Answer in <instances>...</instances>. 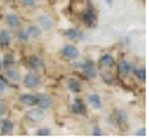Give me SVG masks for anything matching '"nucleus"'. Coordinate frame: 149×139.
<instances>
[{
  "mask_svg": "<svg viewBox=\"0 0 149 139\" xmlns=\"http://www.w3.org/2000/svg\"><path fill=\"white\" fill-rule=\"evenodd\" d=\"M40 76H38L37 73H29L26 77H24V85H26L27 89H37L40 87Z\"/></svg>",
  "mask_w": 149,
  "mask_h": 139,
  "instance_id": "5",
  "label": "nucleus"
},
{
  "mask_svg": "<svg viewBox=\"0 0 149 139\" xmlns=\"http://www.w3.org/2000/svg\"><path fill=\"white\" fill-rule=\"evenodd\" d=\"M106 2H108V3H109V5H111V3H113V0H106Z\"/></svg>",
  "mask_w": 149,
  "mask_h": 139,
  "instance_id": "31",
  "label": "nucleus"
},
{
  "mask_svg": "<svg viewBox=\"0 0 149 139\" xmlns=\"http://www.w3.org/2000/svg\"><path fill=\"white\" fill-rule=\"evenodd\" d=\"M27 120L32 123H38V122H41V120L45 119V111L43 109H40V108H33L32 106V109L29 112H27Z\"/></svg>",
  "mask_w": 149,
  "mask_h": 139,
  "instance_id": "3",
  "label": "nucleus"
},
{
  "mask_svg": "<svg viewBox=\"0 0 149 139\" xmlns=\"http://www.w3.org/2000/svg\"><path fill=\"white\" fill-rule=\"evenodd\" d=\"M6 79H8L10 82H21V73L17 70L8 68L6 70Z\"/></svg>",
  "mask_w": 149,
  "mask_h": 139,
  "instance_id": "14",
  "label": "nucleus"
},
{
  "mask_svg": "<svg viewBox=\"0 0 149 139\" xmlns=\"http://www.w3.org/2000/svg\"><path fill=\"white\" fill-rule=\"evenodd\" d=\"M114 65V57L111 54H103L100 57V66L102 68H111Z\"/></svg>",
  "mask_w": 149,
  "mask_h": 139,
  "instance_id": "13",
  "label": "nucleus"
},
{
  "mask_svg": "<svg viewBox=\"0 0 149 139\" xmlns=\"http://www.w3.org/2000/svg\"><path fill=\"white\" fill-rule=\"evenodd\" d=\"M3 70V62H2V59H0V71Z\"/></svg>",
  "mask_w": 149,
  "mask_h": 139,
  "instance_id": "30",
  "label": "nucleus"
},
{
  "mask_svg": "<svg viewBox=\"0 0 149 139\" xmlns=\"http://www.w3.org/2000/svg\"><path fill=\"white\" fill-rule=\"evenodd\" d=\"M92 134H95V136H100V134H103L102 133V130L98 127H94V130H92Z\"/></svg>",
  "mask_w": 149,
  "mask_h": 139,
  "instance_id": "28",
  "label": "nucleus"
},
{
  "mask_svg": "<svg viewBox=\"0 0 149 139\" xmlns=\"http://www.w3.org/2000/svg\"><path fill=\"white\" fill-rule=\"evenodd\" d=\"M10 41H11L10 32L5 30V28H2V30H0V46H8Z\"/></svg>",
  "mask_w": 149,
  "mask_h": 139,
  "instance_id": "16",
  "label": "nucleus"
},
{
  "mask_svg": "<svg viewBox=\"0 0 149 139\" xmlns=\"http://www.w3.org/2000/svg\"><path fill=\"white\" fill-rule=\"evenodd\" d=\"M29 65H30L32 70L41 71V70H43V66H45V63H43V60H41V57H38V55H30V57H29Z\"/></svg>",
  "mask_w": 149,
  "mask_h": 139,
  "instance_id": "8",
  "label": "nucleus"
},
{
  "mask_svg": "<svg viewBox=\"0 0 149 139\" xmlns=\"http://www.w3.org/2000/svg\"><path fill=\"white\" fill-rule=\"evenodd\" d=\"M38 22H40V26L43 30H51L52 26H54V22H52V19L49 16H46V14H41V16H38Z\"/></svg>",
  "mask_w": 149,
  "mask_h": 139,
  "instance_id": "12",
  "label": "nucleus"
},
{
  "mask_svg": "<svg viewBox=\"0 0 149 139\" xmlns=\"http://www.w3.org/2000/svg\"><path fill=\"white\" fill-rule=\"evenodd\" d=\"M132 70H133V66L129 60H122V62L119 63V74L120 76H124V77L129 76V74L132 73Z\"/></svg>",
  "mask_w": 149,
  "mask_h": 139,
  "instance_id": "10",
  "label": "nucleus"
},
{
  "mask_svg": "<svg viewBox=\"0 0 149 139\" xmlns=\"http://www.w3.org/2000/svg\"><path fill=\"white\" fill-rule=\"evenodd\" d=\"M37 134L38 136H49V134H51V130H49V128H40V130L37 131Z\"/></svg>",
  "mask_w": 149,
  "mask_h": 139,
  "instance_id": "23",
  "label": "nucleus"
},
{
  "mask_svg": "<svg viewBox=\"0 0 149 139\" xmlns=\"http://www.w3.org/2000/svg\"><path fill=\"white\" fill-rule=\"evenodd\" d=\"M35 106L40 108V109H43V111H48V109L52 108V98L49 97V95H46V93H38Z\"/></svg>",
  "mask_w": 149,
  "mask_h": 139,
  "instance_id": "1",
  "label": "nucleus"
},
{
  "mask_svg": "<svg viewBox=\"0 0 149 139\" xmlns=\"http://www.w3.org/2000/svg\"><path fill=\"white\" fill-rule=\"evenodd\" d=\"M132 73L135 74V77H136L140 82H144V79H146V70L144 68H133Z\"/></svg>",
  "mask_w": 149,
  "mask_h": 139,
  "instance_id": "20",
  "label": "nucleus"
},
{
  "mask_svg": "<svg viewBox=\"0 0 149 139\" xmlns=\"http://www.w3.org/2000/svg\"><path fill=\"white\" fill-rule=\"evenodd\" d=\"M21 2H22L24 6H29V8H30V6L37 5V0H21Z\"/></svg>",
  "mask_w": 149,
  "mask_h": 139,
  "instance_id": "24",
  "label": "nucleus"
},
{
  "mask_svg": "<svg viewBox=\"0 0 149 139\" xmlns=\"http://www.w3.org/2000/svg\"><path fill=\"white\" fill-rule=\"evenodd\" d=\"M136 134L138 136H144V134H146V130H144V128H140V130L136 131Z\"/></svg>",
  "mask_w": 149,
  "mask_h": 139,
  "instance_id": "29",
  "label": "nucleus"
},
{
  "mask_svg": "<svg viewBox=\"0 0 149 139\" xmlns=\"http://www.w3.org/2000/svg\"><path fill=\"white\" fill-rule=\"evenodd\" d=\"M19 101H21V104L27 106V108H32V106H35V103H37V95H33V93H22L19 97Z\"/></svg>",
  "mask_w": 149,
  "mask_h": 139,
  "instance_id": "6",
  "label": "nucleus"
},
{
  "mask_svg": "<svg viewBox=\"0 0 149 139\" xmlns=\"http://www.w3.org/2000/svg\"><path fill=\"white\" fill-rule=\"evenodd\" d=\"M13 131H15V123H13V120L5 119L2 122V134H11Z\"/></svg>",
  "mask_w": 149,
  "mask_h": 139,
  "instance_id": "15",
  "label": "nucleus"
},
{
  "mask_svg": "<svg viewBox=\"0 0 149 139\" xmlns=\"http://www.w3.org/2000/svg\"><path fill=\"white\" fill-rule=\"evenodd\" d=\"M83 21H84V24H86L87 27H94L95 24H97V14H95V10L92 8L91 5L87 6V10L84 11Z\"/></svg>",
  "mask_w": 149,
  "mask_h": 139,
  "instance_id": "4",
  "label": "nucleus"
},
{
  "mask_svg": "<svg viewBox=\"0 0 149 139\" xmlns=\"http://www.w3.org/2000/svg\"><path fill=\"white\" fill-rule=\"evenodd\" d=\"M26 32H27V37L29 38H40V35H41V28L37 26H29Z\"/></svg>",
  "mask_w": 149,
  "mask_h": 139,
  "instance_id": "18",
  "label": "nucleus"
},
{
  "mask_svg": "<svg viewBox=\"0 0 149 139\" xmlns=\"http://www.w3.org/2000/svg\"><path fill=\"white\" fill-rule=\"evenodd\" d=\"M103 81L106 84L113 82V76H111V74H108V71H105V73H103Z\"/></svg>",
  "mask_w": 149,
  "mask_h": 139,
  "instance_id": "25",
  "label": "nucleus"
},
{
  "mask_svg": "<svg viewBox=\"0 0 149 139\" xmlns=\"http://www.w3.org/2000/svg\"><path fill=\"white\" fill-rule=\"evenodd\" d=\"M68 89L72 92H74V93H79L81 90H83V85H81V82L78 79H68Z\"/></svg>",
  "mask_w": 149,
  "mask_h": 139,
  "instance_id": "17",
  "label": "nucleus"
},
{
  "mask_svg": "<svg viewBox=\"0 0 149 139\" xmlns=\"http://www.w3.org/2000/svg\"><path fill=\"white\" fill-rule=\"evenodd\" d=\"M5 114H6V106L3 104V103H0V119H2Z\"/></svg>",
  "mask_w": 149,
  "mask_h": 139,
  "instance_id": "27",
  "label": "nucleus"
},
{
  "mask_svg": "<svg viewBox=\"0 0 149 139\" xmlns=\"http://www.w3.org/2000/svg\"><path fill=\"white\" fill-rule=\"evenodd\" d=\"M67 38H70V40H81L83 38V33H81L78 28H70V30H67Z\"/></svg>",
  "mask_w": 149,
  "mask_h": 139,
  "instance_id": "19",
  "label": "nucleus"
},
{
  "mask_svg": "<svg viewBox=\"0 0 149 139\" xmlns=\"http://www.w3.org/2000/svg\"><path fill=\"white\" fill-rule=\"evenodd\" d=\"M62 57L65 60H76L78 57H79V49L74 44H67V46H63V49H62Z\"/></svg>",
  "mask_w": 149,
  "mask_h": 139,
  "instance_id": "2",
  "label": "nucleus"
},
{
  "mask_svg": "<svg viewBox=\"0 0 149 139\" xmlns=\"http://www.w3.org/2000/svg\"><path fill=\"white\" fill-rule=\"evenodd\" d=\"M13 57H15L13 54H6L5 57H3V59H2V62H3V68H11V66L15 65L16 60L13 59Z\"/></svg>",
  "mask_w": 149,
  "mask_h": 139,
  "instance_id": "21",
  "label": "nucleus"
},
{
  "mask_svg": "<svg viewBox=\"0 0 149 139\" xmlns=\"http://www.w3.org/2000/svg\"><path fill=\"white\" fill-rule=\"evenodd\" d=\"M72 111L76 112V114H86V104H84L83 100H81V98L73 100V103H72Z\"/></svg>",
  "mask_w": 149,
  "mask_h": 139,
  "instance_id": "11",
  "label": "nucleus"
},
{
  "mask_svg": "<svg viewBox=\"0 0 149 139\" xmlns=\"http://www.w3.org/2000/svg\"><path fill=\"white\" fill-rule=\"evenodd\" d=\"M87 101H89V104L94 109H102V106H103L102 97L98 93H89V95H87Z\"/></svg>",
  "mask_w": 149,
  "mask_h": 139,
  "instance_id": "7",
  "label": "nucleus"
},
{
  "mask_svg": "<svg viewBox=\"0 0 149 139\" xmlns=\"http://www.w3.org/2000/svg\"><path fill=\"white\" fill-rule=\"evenodd\" d=\"M5 21H6V24H8V27H11V28H19L21 27V17L15 13L6 14Z\"/></svg>",
  "mask_w": 149,
  "mask_h": 139,
  "instance_id": "9",
  "label": "nucleus"
},
{
  "mask_svg": "<svg viewBox=\"0 0 149 139\" xmlns=\"http://www.w3.org/2000/svg\"><path fill=\"white\" fill-rule=\"evenodd\" d=\"M5 89H6V82H5V79H2V77H0V95H3Z\"/></svg>",
  "mask_w": 149,
  "mask_h": 139,
  "instance_id": "26",
  "label": "nucleus"
},
{
  "mask_svg": "<svg viewBox=\"0 0 149 139\" xmlns=\"http://www.w3.org/2000/svg\"><path fill=\"white\" fill-rule=\"evenodd\" d=\"M17 38H19L21 41H27V40H30V38L27 37V32H26V30H19V32H17Z\"/></svg>",
  "mask_w": 149,
  "mask_h": 139,
  "instance_id": "22",
  "label": "nucleus"
}]
</instances>
